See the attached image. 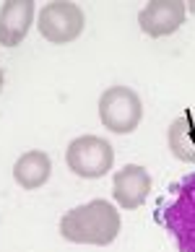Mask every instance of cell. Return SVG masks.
Wrapping results in <instances>:
<instances>
[{
    "instance_id": "cell-2",
    "label": "cell",
    "mask_w": 195,
    "mask_h": 252,
    "mask_svg": "<svg viewBox=\"0 0 195 252\" xmlns=\"http://www.w3.org/2000/svg\"><path fill=\"white\" fill-rule=\"evenodd\" d=\"M154 216L174 237L180 252H195V172L166 188Z\"/></svg>"
},
{
    "instance_id": "cell-7",
    "label": "cell",
    "mask_w": 195,
    "mask_h": 252,
    "mask_svg": "<svg viewBox=\"0 0 195 252\" xmlns=\"http://www.w3.org/2000/svg\"><path fill=\"white\" fill-rule=\"evenodd\" d=\"M185 3L182 0H151L141 8L138 13V24H141L143 34L162 39L169 36L185 24Z\"/></svg>"
},
{
    "instance_id": "cell-9",
    "label": "cell",
    "mask_w": 195,
    "mask_h": 252,
    "mask_svg": "<svg viewBox=\"0 0 195 252\" xmlns=\"http://www.w3.org/2000/svg\"><path fill=\"white\" fill-rule=\"evenodd\" d=\"M52 174V161L44 151H26L13 164V180L24 190H39Z\"/></svg>"
},
{
    "instance_id": "cell-5",
    "label": "cell",
    "mask_w": 195,
    "mask_h": 252,
    "mask_svg": "<svg viewBox=\"0 0 195 252\" xmlns=\"http://www.w3.org/2000/svg\"><path fill=\"white\" fill-rule=\"evenodd\" d=\"M83 24H86V18H83L81 5L68 3V0L47 3L39 11V18H36L39 34L50 44H70L73 39L81 36Z\"/></svg>"
},
{
    "instance_id": "cell-11",
    "label": "cell",
    "mask_w": 195,
    "mask_h": 252,
    "mask_svg": "<svg viewBox=\"0 0 195 252\" xmlns=\"http://www.w3.org/2000/svg\"><path fill=\"white\" fill-rule=\"evenodd\" d=\"M3 83H5V73H3V65H0V91H3Z\"/></svg>"
},
{
    "instance_id": "cell-6",
    "label": "cell",
    "mask_w": 195,
    "mask_h": 252,
    "mask_svg": "<svg viewBox=\"0 0 195 252\" xmlns=\"http://www.w3.org/2000/svg\"><path fill=\"white\" fill-rule=\"evenodd\" d=\"M151 188H154V180L141 164H128L123 169H117L112 177V195L117 205L125 211L141 208L151 195Z\"/></svg>"
},
{
    "instance_id": "cell-1",
    "label": "cell",
    "mask_w": 195,
    "mask_h": 252,
    "mask_svg": "<svg viewBox=\"0 0 195 252\" xmlns=\"http://www.w3.org/2000/svg\"><path fill=\"white\" fill-rule=\"evenodd\" d=\"M120 213L109 200H91L70 208L60 219V237L73 242V245H94L107 247L112 245L120 234Z\"/></svg>"
},
{
    "instance_id": "cell-8",
    "label": "cell",
    "mask_w": 195,
    "mask_h": 252,
    "mask_svg": "<svg viewBox=\"0 0 195 252\" xmlns=\"http://www.w3.org/2000/svg\"><path fill=\"white\" fill-rule=\"evenodd\" d=\"M34 21V3L32 0H8L0 5V44L3 47H18Z\"/></svg>"
},
{
    "instance_id": "cell-4",
    "label": "cell",
    "mask_w": 195,
    "mask_h": 252,
    "mask_svg": "<svg viewBox=\"0 0 195 252\" xmlns=\"http://www.w3.org/2000/svg\"><path fill=\"white\" fill-rule=\"evenodd\" d=\"M143 104L141 96L128 86H112L99 96V120L107 130L117 135H128L141 125Z\"/></svg>"
},
{
    "instance_id": "cell-3",
    "label": "cell",
    "mask_w": 195,
    "mask_h": 252,
    "mask_svg": "<svg viewBox=\"0 0 195 252\" xmlns=\"http://www.w3.org/2000/svg\"><path fill=\"white\" fill-rule=\"evenodd\" d=\"M65 164L73 174L83 177V180H99L112 169L115 151L109 141L99 135H78L65 148Z\"/></svg>"
},
{
    "instance_id": "cell-10",
    "label": "cell",
    "mask_w": 195,
    "mask_h": 252,
    "mask_svg": "<svg viewBox=\"0 0 195 252\" xmlns=\"http://www.w3.org/2000/svg\"><path fill=\"white\" fill-rule=\"evenodd\" d=\"M166 143L174 158L185 164H195V115L193 109H185L180 117L172 120L166 130Z\"/></svg>"
}]
</instances>
